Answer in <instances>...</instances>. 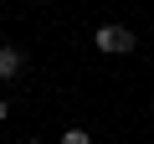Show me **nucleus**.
Here are the masks:
<instances>
[{"label":"nucleus","instance_id":"f257e3e1","mask_svg":"<svg viewBox=\"0 0 154 144\" xmlns=\"http://www.w3.org/2000/svg\"><path fill=\"white\" fill-rule=\"evenodd\" d=\"M93 46L103 57H123V52H134V31L128 26H98L93 31Z\"/></svg>","mask_w":154,"mask_h":144},{"label":"nucleus","instance_id":"f03ea898","mask_svg":"<svg viewBox=\"0 0 154 144\" xmlns=\"http://www.w3.org/2000/svg\"><path fill=\"white\" fill-rule=\"evenodd\" d=\"M21 62H26V57H21L16 46H0V77H16V72H21Z\"/></svg>","mask_w":154,"mask_h":144},{"label":"nucleus","instance_id":"7ed1b4c3","mask_svg":"<svg viewBox=\"0 0 154 144\" xmlns=\"http://www.w3.org/2000/svg\"><path fill=\"white\" fill-rule=\"evenodd\" d=\"M62 144H93V134H88V129H67V134H62Z\"/></svg>","mask_w":154,"mask_h":144},{"label":"nucleus","instance_id":"20e7f679","mask_svg":"<svg viewBox=\"0 0 154 144\" xmlns=\"http://www.w3.org/2000/svg\"><path fill=\"white\" fill-rule=\"evenodd\" d=\"M5 113H11V103H5V98H0V118H5Z\"/></svg>","mask_w":154,"mask_h":144},{"label":"nucleus","instance_id":"39448f33","mask_svg":"<svg viewBox=\"0 0 154 144\" xmlns=\"http://www.w3.org/2000/svg\"><path fill=\"white\" fill-rule=\"evenodd\" d=\"M26 144H41V139H26Z\"/></svg>","mask_w":154,"mask_h":144},{"label":"nucleus","instance_id":"423d86ee","mask_svg":"<svg viewBox=\"0 0 154 144\" xmlns=\"http://www.w3.org/2000/svg\"><path fill=\"white\" fill-rule=\"evenodd\" d=\"M36 5H41V0H36Z\"/></svg>","mask_w":154,"mask_h":144}]
</instances>
